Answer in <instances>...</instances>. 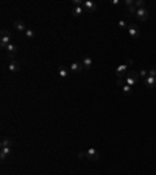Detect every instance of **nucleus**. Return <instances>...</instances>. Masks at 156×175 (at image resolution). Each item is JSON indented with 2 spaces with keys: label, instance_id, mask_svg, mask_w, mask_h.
Listing matches in <instances>:
<instances>
[{
  "label": "nucleus",
  "instance_id": "13",
  "mask_svg": "<svg viewBox=\"0 0 156 175\" xmlns=\"http://www.w3.org/2000/svg\"><path fill=\"white\" fill-rule=\"evenodd\" d=\"M83 8H84V11H94L97 7H95V3H94V2H89V0H84Z\"/></svg>",
  "mask_w": 156,
  "mask_h": 175
},
{
  "label": "nucleus",
  "instance_id": "20",
  "mask_svg": "<svg viewBox=\"0 0 156 175\" xmlns=\"http://www.w3.org/2000/svg\"><path fill=\"white\" fill-rule=\"evenodd\" d=\"M134 7H136L137 10H140V8H145V2H144V0H137V2H134Z\"/></svg>",
  "mask_w": 156,
  "mask_h": 175
},
{
  "label": "nucleus",
  "instance_id": "7",
  "mask_svg": "<svg viewBox=\"0 0 156 175\" xmlns=\"http://www.w3.org/2000/svg\"><path fill=\"white\" fill-rule=\"evenodd\" d=\"M134 17L139 19V21H147V19H148V11H147V8H140V10H137L136 14H134Z\"/></svg>",
  "mask_w": 156,
  "mask_h": 175
},
{
  "label": "nucleus",
  "instance_id": "16",
  "mask_svg": "<svg viewBox=\"0 0 156 175\" xmlns=\"http://www.w3.org/2000/svg\"><path fill=\"white\" fill-rule=\"evenodd\" d=\"M7 52H8V55H16V52H17V47H16V44H8L7 46V49H5Z\"/></svg>",
  "mask_w": 156,
  "mask_h": 175
},
{
  "label": "nucleus",
  "instance_id": "23",
  "mask_svg": "<svg viewBox=\"0 0 156 175\" xmlns=\"http://www.w3.org/2000/svg\"><path fill=\"white\" fill-rule=\"evenodd\" d=\"M119 27H120V28H125V27H126V22H125L123 19H120V21H119Z\"/></svg>",
  "mask_w": 156,
  "mask_h": 175
},
{
  "label": "nucleus",
  "instance_id": "15",
  "mask_svg": "<svg viewBox=\"0 0 156 175\" xmlns=\"http://www.w3.org/2000/svg\"><path fill=\"white\" fill-rule=\"evenodd\" d=\"M84 13V8L83 7H73L72 8V16L73 17H78V16H81Z\"/></svg>",
  "mask_w": 156,
  "mask_h": 175
},
{
  "label": "nucleus",
  "instance_id": "11",
  "mask_svg": "<svg viewBox=\"0 0 156 175\" xmlns=\"http://www.w3.org/2000/svg\"><path fill=\"white\" fill-rule=\"evenodd\" d=\"M10 153H11V147L0 148V159H2V161H7V158L10 156Z\"/></svg>",
  "mask_w": 156,
  "mask_h": 175
},
{
  "label": "nucleus",
  "instance_id": "17",
  "mask_svg": "<svg viewBox=\"0 0 156 175\" xmlns=\"http://www.w3.org/2000/svg\"><path fill=\"white\" fill-rule=\"evenodd\" d=\"M13 141L10 138H2V142H0V148H5V147H11Z\"/></svg>",
  "mask_w": 156,
  "mask_h": 175
},
{
  "label": "nucleus",
  "instance_id": "4",
  "mask_svg": "<svg viewBox=\"0 0 156 175\" xmlns=\"http://www.w3.org/2000/svg\"><path fill=\"white\" fill-rule=\"evenodd\" d=\"M128 72H130V66H128L126 63H122V64L117 66V69H116V77H117V78H123V77H126Z\"/></svg>",
  "mask_w": 156,
  "mask_h": 175
},
{
  "label": "nucleus",
  "instance_id": "24",
  "mask_svg": "<svg viewBox=\"0 0 156 175\" xmlns=\"http://www.w3.org/2000/svg\"><path fill=\"white\" fill-rule=\"evenodd\" d=\"M148 75L150 77H156V69H150L148 70Z\"/></svg>",
  "mask_w": 156,
  "mask_h": 175
},
{
  "label": "nucleus",
  "instance_id": "22",
  "mask_svg": "<svg viewBox=\"0 0 156 175\" xmlns=\"http://www.w3.org/2000/svg\"><path fill=\"white\" fill-rule=\"evenodd\" d=\"M123 3H125V7L128 8V7H131V5H134V0H125V2H123Z\"/></svg>",
  "mask_w": 156,
  "mask_h": 175
},
{
  "label": "nucleus",
  "instance_id": "1",
  "mask_svg": "<svg viewBox=\"0 0 156 175\" xmlns=\"http://www.w3.org/2000/svg\"><path fill=\"white\" fill-rule=\"evenodd\" d=\"M78 158H86L89 161H97L100 158V153L95 148H87L84 153H78Z\"/></svg>",
  "mask_w": 156,
  "mask_h": 175
},
{
  "label": "nucleus",
  "instance_id": "5",
  "mask_svg": "<svg viewBox=\"0 0 156 175\" xmlns=\"http://www.w3.org/2000/svg\"><path fill=\"white\" fill-rule=\"evenodd\" d=\"M84 69H83V64L81 61H73L70 66H69V72L70 74H81Z\"/></svg>",
  "mask_w": 156,
  "mask_h": 175
},
{
  "label": "nucleus",
  "instance_id": "3",
  "mask_svg": "<svg viewBox=\"0 0 156 175\" xmlns=\"http://www.w3.org/2000/svg\"><path fill=\"white\" fill-rule=\"evenodd\" d=\"M0 35H2V38H0V46H2V49H7V46L11 44V33L7 28H3L0 32Z\"/></svg>",
  "mask_w": 156,
  "mask_h": 175
},
{
  "label": "nucleus",
  "instance_id": "12",
  "mask_svg": "<svg viewBox=\"0 0 156 175\" xmlns=\"http://www.w3.org/2000/svg\"><path fill=\"white\" fill-rule=\"evenodd\" d=\"M14 28H16L17 32H24V33H25V30H27L24 21H14Z\"/></svg>",
  "mask_w": 156,
  "mask_h": 175
},
{
  "label": "nucleus",
  "instance_id": "19",
  "mask_svg": "<svg viewBox=\"0 0 156 175\" xmlns=\"http://www.w3.org/2000/svg\"><path fill=\"white\" fill-rule=\"evenodd\" d=\"M35 35H36V33H35V30H30V28H27V30H25V38L33 39V38H35Z\"/></svg>",
  "mask_w": 156,
  "mask_h": 175
},
{
  "label": "nucleus",
  "instance_id": "10",
  "mask_svg": "<svg viewBox=\"0 0 156 175\" xmlns=\"http://www.w3.org/2000/svg\"><path fill=\"white\" fill-rule=\"evenodd\" d=\"M144 85H145V88H148V89H153L154 86H156V77H147L145 80H144Z\"/></svg>",
  "mask_w": 156,
  "mask_h": 175
},
{
  "label": "nucleus",
  "instance_id": "2",
  "mask_svg": "<svg viewBox=\"0 0 156 175\" xmlns=\"http://www.w3.org/2000/svg\"><path fill=\"white\" fill-rule=\"evenodd\" d=\"M125 78V83L126 85H130V86H134L137 81H139V70H130L128 74H126V77H123Z\"/></svg>",
  "mask_w": 156,
  "mask_h": 175
},
{
  "label": "nucleus",
  "instance_id": "14",
  "mask_svg": "<svg viewBox=\"0 0 156 175\" xmlns=\"http://www.w3.org/2000/svg\"><path fill=\"white\" fill-rule=\"evenodd\" d=\"M58 74H59V77H61V78H67V77L70 75L69 69H67V67H64V66H59V69H58Z\"/></svg>",
  "mask_w": 156,
  "mask_h": 175
},
{
  "label": "nucleus",
  "instance_id": "6",
  "mask_svg": "<svg viewBox=\"0 0 156 175\" xmlns=\"http://www.w3.org/2000/svg\"><path fill=\"white\" fill-rule=\"evenodd\" d=\"M128 33H130V36L131 38H134V39H137L139 36H140V30H139V27L137 25H128Z\"/></svg>",
  "mask_w": 156,
  "mask_h": 175
},
{
  "label": "nucleus",
  "instance_id": "9",
  "mask_svg": "<svg viewBox=\"0 0 156 175\" xmlns=\"http://www.w3.org/2000/svg\"><path fill=\"white\" fill-rule=\"evenodd\" d=\"M81 64H83V69H84V70H89V69L92 67V58H91L89 55H84V56L81 58Z\"/></svg>",
  "mask_w": 156,
  "mask_h": 175
},
{
  "label": "nucleus",
  "instance_id": "8",
  "mask_svg": "<svg viewBox=\"0 0 156 175\" xmlns=\"http://www.w3.org/2000/svg\"><path fill=\"white\" fill-rule=\"evenodd\" d=\"M8 70H10L11 74H17V72L21 70V63L16 61V60H14V61H10V63H8Z\"/></svg>",
  "mask_w": 156,
  "mask_h": 175
},
{
  "label": "nucleus",
  "instance_id": "21",
  "mask_svg": "<svg viewBox=\"0 0 156 175\" xmlns=\"http://www.w3.org/2000/svg\"><path fill=\"white\" fill-rule=\"evenodd\" d=\"M139 77H144V78H147V77H148V72H147L145 69H140V70H139Z\"/></svg>",
  "mask_w": 156,
  "mask_h": 175
},
{
  "label": "nucleus",
  "instance_id": "18",
  "mask_svg": "<svg viewBox=\"0 0 156 175\" xmlns=\"http://www.w3.org/2000/svg\"><path fill=\"white\" fill-rule=\"evenodd\" d=\"M122 92L126 94V95H130V94L133 92V86H130V85H123V86H122Z\"/></svg>",
  "mask_w": 156,
  "mask_h": 175
}]
</instances>
